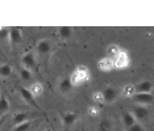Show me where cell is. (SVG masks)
<instances>
[{
    "label": "cell",
    "instance_id": "cell-1",
    "mask_svg": "<svg viewBox=\"0 0 154 131\" xmlns=\"http://www.w3.org/2000/svg\"><path fill=\"white\" fill-rule=\"evenodd\" d=\"M87 80H88V72H87L86 67H79L78 70L72 74L71 79H70V81H71L72 85H79Z\"/></svg>",
    "mask_w": 154,
    "mask_h": 131
},
{
    "label": "cell",
    "instance_id": "cell-2",
    "mask_svg": "<svg viewBox=\"0 0 154 131\" xmlns=\"http://www.w3.org/2000/svg\"><path fill=\"white\" fill-rule=\"evenodd\" d=\"M19 92H20V95H21V97L24 98V101H25L28 105L33 106V108L37 109V110H41L40 105L36 102V97H34L32 93H30L29 89L25 88V87H19Z\"/></svg>",
    "mask_w": 154,
    "mask_h": 131
},
{
    "label": "cell",
    "instance_id": "cell-3",
    "mask_svg": "<svg viewBox=\"0 0 154 131\" xmlns=\"http://www.w3.org/2000/svg\"><path fill=\"white\" fill-rule=\"evenodd\" d=\"M132 98L141 106L150 105L153 102V93H134Z\"/></svg>",
    "mask_w": 154,
    "mask_h": 131
},
{
    "label": "cell",
    "instance_id": "cell-4",
    "mask_svg": "<svg viewBox=\"0 0 154 131\" xmlns=\"http://www.w3.org/2000/svg\"><path fill=\"white\" fill-rule=\"evenodd\" d=\"M129 55L127 51H120L119 53V55L116 58L113 59V67H116V68H125V67H128V64H129Z\"/></svg>",
    "mask_w": 154,
    "mask_h": 131
},
{
    "label": "cell",
    "instance_id": "cell-5",
    "mask_svg": "<svg viewBox=\"0 0 154 131\" xmlns=\"http://www.w3.org/2000/svg\"><path fill=\"white\" fill-rule=\"evenodd\" d=\"M101 97H103V100L107 102V104H112V102H115L117 98V91L115 88L108 87L101 92Z\"/></svg>",
    "mask_w": 154,
    "mask_h": 131
},
{
    "label": "cell",
    "instance_id": "cell-6",
    "mask_svg": "<svg viewBox=\"0 0 154 131\" xmlns=\"http://www.w3.org/2000/svg\"><path fill=\"white\" fill-rule=\"evenodd\" d=\"M152 91H153V83L149 80L140 81L138 84L134 85L136 93H152Z\"/></svg>",
    "mask_w": 154,
    "mask_h": 131
},
{
    "label": "cell",
    "instance_id": "cell-7",
    "mask_svg": "<svg viewBox=\"0 0 154 131\" xmlns=\"http://www.w3.org/2000/svg\"><path fill=\"white\" fill-rule=\"evenodd\" d=\"M21 62L24 64V68H26V70H29V71L34 70V67H36V58H34V55L32 53L24 54L21 58Z\"/></svg>",
    "mask_w": 154,
    "mask_h": 131
},
{
    "label": "cell",
    "instance_id": "cell-8",
    "mask_svg": "<svg viewBox=\"0 0 154 131\" xmlns=\"http://www.w3.org/2000/svg\"><path fill=\"white\" fill-rule=\"evenodd\" d=\"M21 39H23V33L19 28H12V29H9V42L13 45H17L21 42Z\"/></svg>",
    "mask_w": 154,
    "mask_h": 131
},
{
    "label": "cell",
    "instance_id": "cell-9",
    "mask_svg": "<svg viewBox=\"0 0 154 131\" xmlns=\"http://www.w3.org/2000/svg\"><path fill=\"white\" fill-rule=\"evenodd\" d=\"M133 113H134V115H133V117H134V118H137V119H145V118H148V115H149L148 108L141 106V105L133 108Z\"/></svg>",
    "mask_w": 154,
    "mask_h": 131
},
{
    "label": "cell",
    "instance_id": "cell-10",
    "mask_svg": "<svg viewBox=\"0 0 154 131\" xmlns=\"http://www.w3.org/2000/svg\"><path fill=\"white\" fill-rule=\"evenodd\" d=\"M50 50H51V43H50V41L42 39V41H40V42L37 43V51H38V54H41V55L48 54Z\"/></svg>",
    "mask_w": 154,
    "mask_h": 131
},
{
    "label": "cell",
    "instance_id": "cell-11",
    "mask_svg": "<svg viewBox=\"0 0 154 131\" xmlns=\"http://www.w3.org/2000/svg\"><path fill=\"white\" fill-rule=\"evenodd\" d=\"M122 123H124V126L127 127V129H129V127H132L134 123H137V121H136V118L133 117L132 113L124 112L122 113Z\"/></svg>",
    "mask_w": 154,
    "mask_h": 131
},
{
    "label": "cell",
    "instance_id": "cell-12",
    "mask_svg": "<svg viewBox=\"0 0 154 131\" xmlns=\"http://www.w3.org/2000/svg\"><path fill=\"white\" fill-rule=\"evenodd\" d=\"M29 117H30V114H28V113H25V112L17 113V114H16L15 117H13L12 123H13L15 126H19V125H21V123H24V122H28Z\"/></svg>",
    "mask_w": 154,
    "mask_h": 131
},
{
    "label": "cell",
    "instance_id": "cell-13",
    "mask_svg": "<svg viewBox=\"0 0 154 131\" xmlns=\"http://www.w3.org/2000/svg\"><path fill=\"white\" fill-rule=\"evenodd\" d=\"M76 119H78L76 113H65V114H62V121H63L65 126H71L72 123H75Z\"/></svg>",
    "mask_w": 154,
    "mask_h": 131
},
{
    "label": "cell",
    "instance_id": "cell-14",
    "mask_svg": "<svg viewBox=\"0 0 154 131\" xmlns=\"http://www.w3.org/2000/svg\"><path fill=\"white\" fill-rule=\"evenodd\" d=\"M99 68L101 71H111L112 68H113V60L109 59V58H104V59H101L99 62Z\"/></svg>",
    "mask_w": 154,
    "mask_h": 131
},
{
    "label": "cell",
    "instance_id": "cell-15",
    "mask_svg": "<svg viewBox=\"0 0 154 131\" xmlns=\"http://www.w3.org/2000/svg\"><path fill=\"white\" fill-rule=\"evenodd\" d=\"M9 110V102L4 95H0V118Z\"/></svg>",
    "mask_w": 154,
    "mask_h": 131
},
{
    "label": "cell",
    "instance_id": "cell-16",
    "mask_svg": "<svg viewBox=\"0 0 154 131\" xmlns=\"http://www.w3.org/2000/svg\"><path fill=\"white\" fill-rule=\"evenodd\" d=\"M71 88H72V84L70 81V79H63V80L59 83V91L62 93H69L71 91Z\"/></svg>",
    "mask_w": 154,
    "mask_h": 131
},
{
    "label": "cell",
    "instance_id": "cell-17",
    "mask_svg": "<svg viewBox=\"0 0 154 131\" xmlns=\"http://www.w3.org/2000/svg\"><path fill=\"white\" fill-rule=\"evenodd\" d=\"M120 49H119V46H116V45H111L109 47H108V50H107V54H108V58L109 59L113 60L115 58L119 55V53H120Z\"/></svg>",
    "mask_w": 154,
    "mask_h": 131
},
{
    "label": "cell",
    "instance_id": "cell-18",
    "mask_svg": "<svg viewBox=\"0 0 154 131\" xmlns=\"http://www.w3.org/2000/svg\"><path fill=\"white\" fill-rule=\"evenodd\" d=\"M30 91V93L36 97V96H40V95H42V85L40 84V83H34V84H32L30 85V88H28Z\"/></svg>",
    "mask_w": 154,
    "mask_h": 131
},
{
    "label": "cell",
    "instance_id": "cell-19",
    "mask_svg": "<svg viewBox=\"0 0 154 131\" xmlns=\"http://www.w3.org/2000/svg\"><path fill=\"white\" fill-rule=\"evenodd\" d=\"M59 36H61V38H65V39L70 38V37H71V28L62 26L61 29H59Z\"/></svg>",
    "mask_w": 154,
    "mask_h": 131
},
{
    "label": "cell",
    "instance_id": "cell-20",
    "mask_svg": "<svg viewBox=\"0 0 154 131\" xmlns=\"http://www.w3.org/2000/svg\"><path fill=\"white\" fill-rule=\"evenodd\" d=\"M11 72H12V67L9 64L0 66V75H2V76H9Z\"/></svg>",
    "mask_w": 154,
    "mask_h": 131
},
{
    "label": "cell",
    "instance_id": "cell-21",
    "mask_svg": "<svg viewBox=\"0 0 154 131\" xmlns=\"http://www.w3.org/2000/svg\"><path fill=\"white\" fill-rule=\"evenodd\" d=\"M20 76H21L24 81H29V80H32V72L29 70H26V68H23V70L20 71Z\"/></svg>",
    "mask_w": 154,
    "mask_h": 131
},
{
    "label": "cell",
    "instance_id": "cell-22",
    "mask_svg": "<svg viewBox=\"0 0 154 131\" xmlns=\"http://www.w3.org/2000/svg\"><path fill=\"white\" fill-rule=\"evenodd\" d=\"M30 126H32V122H24L21 125L16 126L15 129H13V131H28L30 129Z\"/></svg>",
    "mask_w": 154,
    "mask_h": 131
},
{
    "label": "cell",
    "instance_id": "cell-23",
    "mask_svg": "<svg viewBox=\"0 0 154 131\" xmlns=\"http://www.w3.org/2000/svg\"><path fill=\"white\" fill-rule=\"evenodd\" d=\"M0 39L2 41H9V30L7 28L0 29Z\"/></svg>",
    "mask_w": 154,
    "mask_h": 131
},
{
    "label": "cell",
    "instance_id": "cell-24",
    "mask_svg": "<svg viewBox=\"0 0 154 131\" xmlns=\"http://www.w3.org/2000/svg\"><path fill=\"white\" fill-rule=\"evenodd\" d=\"M124 93L125 96H128V97H132L133 95H134V85H127V87L124 88Z\"/></svg>",
    "mask_w": 154,
    "mask_h": 131
},
{
    "label": "cell",
    "instance_id": "cell-25",
    "mask_svg": "<svg viewBox=\"0 0 154 131\" xmlns=\"http://www.w3.org/2000/svg\"><path fill=\"white\" fill-rule=\"evenodd\" d=\"M109 127H111V122H109V121H103V122H101L100 123V130L101 131H108V130H109Z\"/></svg>",
    "mask_w": 154,
    "mask_h": 131
},
{
    "label": "cell",
    "instance_id": "cell-26",
    "mask_svg": "<svg viewBox=\"0 0 154 131\" xmlns=\"http://www.w3.org/2000/svg\"><path fill=\"white\" fill-rule=\"evenodd\" d=\"M128 131H143V127L140 123H134L132 127H129Z\"/></svg>",
    "mask_w": 154,
    "mask_h": 131
},
{
    "label": "cell",
    "instance_id": "cell-27",
    "mask_svg": "<svg viewBox=\"0 0 154 131\" xmlns=\"http://www.w3.org/2000/svg\"><path fill=\"white\" fill-rule=\"evenodd\" d=\"M2 123H3V118H0V126H2Z\"/></svg>",
    "mask_w": 154,
    "mask_h": 131
},
{
    "label": "cell",
    "instance_id": "cell-28",
    "mask_svg": "<svg viewBox=\"0 0 154 131\" xmlns=\"http://www.w3.org/2000/svg\"><path fill=\"white\" fill-rule=\"evenodd\" d=\"M0 29H2V28H0Z\"/></svg>",
    "mask_w": 154,
    "mask_h": 131
}]
</instances>
